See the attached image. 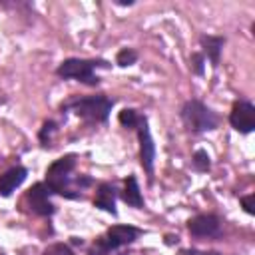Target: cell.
<instances>
[{"label":"cell","instance_id":"cell-14","mask_svg":"<svg viewBox=\"0 0 255 255\" xmlns=\"http://www.w3.org/2000/svg\"><path fill=\"white\" fill-rule=\"evenodd\" d=\"M118 120H120V124H122L124 128H129V129H133V128H137V124L141 122V116H139L135 110H131V108H126V110H122V112H120Z\"/></svg>","mask_w":255,"mask_h":255},{"label":"cell","instance_id":"cell-6","mask_svg":"<svg viewBox=\"0 0 255 255\" xmlns=\"http://www.w3.org/2000/svg\"><path fill=\"white\" fill-rule=\"evenodd\" d=\"M229 124L239 133H251L255 129V106L247 100L235 102L229 114Z\"/></svg>","mask_w":255,"mask_h":255},{"label":"cell","instance_id":"cell-7","mask_svg":"<svg viewBox=\"0 0 255 255\" xmlns=\"http://www.w3.org/2000/svg\"><path fill=\"white\" fill-rule=\"evenodd\" d=\"M137 137H139V161H141V167L147 171V175L151 179V175H153V159H155V143L151 139V133H149L145 118H141V122L137 124Z\"/></svg>","mask_w":255,"mask_h":255},{"label":"cell","instance_id":"cell-15","mask_svg":"<svg viewBox=\"0 0 255 255\" xmlns=\"http://www.w3.org/2000/svg\"><path fill=\"white\" fill-rule=\"evenodd\" d=\"M135 60H137V52L131 50V48H124V50H120L118 56H116V64L122 66V68L135 64Z\"/></svg>","mask_w":255,"mask_h":255},{"label":"cell","instance_id":"cell-21","mask_svg":"<svg viewBox=\"0 0 255 255\" xmlns=\"http://www.w3.org/2000/svg\"><path fill=\"white\" fill-rule=\"evenodd\" d=\"M183 255H221L217 251H201V249H185Z\"/></svg>","mask_w":255,"mask_h":255},{"label":"cell","instance_id":"cell-10","mask_svg":"<svg viewBox=\"0 0 255 255\" xmlns=\"http://www.w3.org/2000/svg\"><path fill=\"white\" fill-rule=\"evenodd\" d=\"M26 175H28V169L22 165H14V167L6 169L0 175V195L2 197L12 195V191H16V187H20L24 183Z\"/></svg>","mask_w":255,"mask_h":255},{"label":"cell","instance_id":"cell-4","mask_svg":"<svg viewBox=\"0 0 255 255\" xmlns=\"http://www.w3.org/2000/svg\"><path fill=\"white\" fill-rule=\"evenodd\" d=\"M141 235V229L133 225H112L104 237L96 239L94 247L90 249V255H108L110 251L133 243Z\"/></svg>","mask_w":255,"mask_h":255},{"label":"cell","instance_id":"cell-11","mask_svg":"<svg viewBox=\"0 0 255 255\" xmlns=\"http://www.w3.org/2000/svg\"><path fill=\"white\" fill-rule=\"evenodd\" d=\"M94 205L98 209H104L112 215H116V187L112 183H100L96 197H94Z\"/></svg>","mask_w":255,"mask_h":255},{"label":"cell","instance_id":"cell-5","mask_svg":"<svg viewBox=\"0 0 255 255\" xmlns=\"http://www.w3.org/2000/svg\"><path fill=\"white\" fill-rule=\"evenodd\" d=\"M76 167V155H64L56 159L48 169H46V187L50 193H60L66 197H78L76 193L70 191V173Z\"/></svg>","mask_w":255,"mask_h":255},{"label":"cell","instance_id":"cell-19","mask_svg":"<svg viewBox=\"0 0 255 255\" xmlns=\"http://www.w3.org/2000/svg\"><path fill=\"white\" fill-rule=\"evenodd\" d=\"M203 62H205L203 54H191V70L199 76L203 74Z\"/></svg>","mask_w":255,"mask_h":255},{"label":"cell","instance_id":"cell-2","mask_svg":"<svg viewBox=\"0 0 255 255\" xmlns=\"http://www.w3.org/2000/svg\"><path fill=\"white\" fill-rule=\"evenodd\" d=\"M114 100L106 98L104 94L98 96H88V98H74L62 104V110H72L80 118H86L90 122H106L110 112H112Z\"/></svg>","mask_w":255,"mask_h":255},{"label":"cell","instance_id":"cell-1","mask_svg":"<svg viewBox=\"0 0 255 255\" xmlns=\"http://www.w3.org/2000/svg\"><path fill=\"white\" fill-rule=\"evenodd\" d=\"M181 122L183 126L193 131V133H201V131H209V129H215L217 124H219V118L217 114L207 108L203 102L199 100H187L183 106H181Z\"/></svg>","mask_w":255,"mask_h":255},{"label":"cell","instance_id":"cell-20","mask_svg":"<svg viewBox=\"0 0 255 255\" xmlns=\"http://www.w3.org/2000/svg\"><path fill=\"white\" fill-rule=\"evenodd\" d=\"M241 205H243V209H245L249 215H253V213H255V195L249 193V195L241 197Z\"/></svg>","mask_w":255,"mask_h":255},{"label":"cell","instance_id":"cell-8","mask_svg":"<svg viewBox=\"0 0 255 255\" xmlns=\"http://www.w3.org/2000/svg\"><path fill=\"white\" fill-rule=\"evenodd\" d=\"M26 201L30 211H34L36 215L48 217L54 213V203L50 201V189L46 187V183H34L26 191Z\"/></svg>","mask_w":255,"mask_h":255},{"label":"cell","instance_id":"cell-18","mask_svg":"<svg viewBox=\"0 0 255 255\" xmlns=\"http://www.w3.org/2000/svg\"><path fill=\"white\" fill-rule=\"evenodd\" d=\"M42 255H74V251L64 243H54V245L46 247Z\"/></svg>","mask_w":255,"mask_h":255},{"label":"cell","instance_id":"cell-9","mask_svg":"<svg viewBox=\"0 0 255 255\" xmlns=\"http://www.w3.org/2000/svg\"><path fill=\"white\" fill-rule=\"evenodd\" d=\"M187 229L195 237H215L221 231V219L213 213H201L187 221Z\"/></svg>","mask_w":255,"mask_h":255},{"label":"cell","instance_id":"cell-3","mask_svg":"<svg viewBox=\"0 0 255 255\" xmlns=\"http://www.w3.org/2000/svg\"><path fill=\"white\" fill-rule=\"evenodd\" d=\"M100 66L106 68L108 62H106V60L68 58V60H64V62L58 66L56 74H58L60 78H64V80H78V82H82V84H86V86H96V84L100 82V78L94 74V70L100 68Z\"/></svg>","mask_w":255,"mask_h":255},{"label":"cell","instance_id":"cell-17","mask_svg":"<svg viewBox=\"0 0 255 255\" xmlns=\"http://www.w3.org/2000/svg\"><path fill=\"white\" fill-rule=\"evenodd\" d=\"M54 131H56V122H52V120L44 122L42 129H40V133H38V137H40L42 145H48V143H50V135H52Z\"/></svg>","mask_w":255,"mask_h":255},{"label":"cell","instance_id":"cell-13","mask_svg":"<svg viewBox=\"0 0 255 255\" xmlns=\"http://www.w3.org/2000/svg\"><path fill=\"white\" fill-rule=\"evenodd\" d=\"M122 199L131 207H137V209L143 207V197H141V191H139L135 175H129L126 179V185H124V191H122Z\"/></svg>","mask_w":255,"mask_h":255},{"label":"cell","instance_id":"cell-16","mask_svg":"<svg viewBox=\"0 0 255 255\" xmlns=\"http://www.w3.org/2000/svg\"><path fill=\"white\" fill-rule=\"evenodd\" d=\"M191 163H193V167L197 171H207L211 167V161H209V155H207L205 149H197L193 153V157H191Z\"/></svg>","mask_w":255,"mask_h":255},{"label":"cell","instance_id":"cell-12","mask_svg":"<svg viewBox=\"0 0 255 255\" xmlns=\"http://www.w3.org/2000/svg\"><path fill=\"white\" fill-rule=\"evenodd\" d=\"M199 44H201V48H203V54L209 58L211 66L217 68V66H219V58H221V50H223V44H225V38L203 34V36L199 38Z\"/></svg>","mask_w":255,"mask_h":255}]
</instances>
